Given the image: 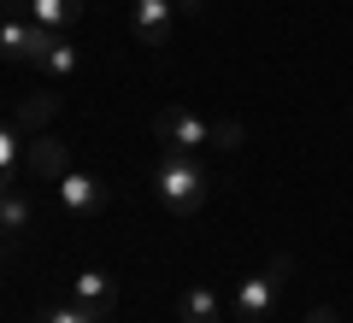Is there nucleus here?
Returning a JSON list of instances; mask_svg holds the SVG:
<instances>
[{"label":"nucleus","mask_w":353,"mask_h":323,"mask_svg":"<svg viewBox=\"0 0 353 323\" xmlns=\"http://www.w3.org/2000/svg\"><path fill=\"white\" fill-rule=\"evenodd\" d=\"M153 194H159L165 206L176 211V218H189V211H201V206H206V176H201V165H194L189 153L165 147V159L153 165Z\"/></svg>","instance_id":"obj_1"},{"label":"nucleus","mask_w":353,"mask_h":323,"mask_svg":"<svg viewBox=\"0 0 353 323\" xmlns=\"http://www.w3.org/2000/svg\"><path fill=\"white\" fill-rule=\"evenodd\" d=\"M59 41V30L36 24V18H0V59H18V65H41L48 48Z\"/></svg>","instance_id":"obj_2"},{"label":"nucleus","mask_w":353,"mask_h":323,"mask_svg":"<svg viewBox=\"0 0 353 323\" xmlns=\"http://www.w3.org/2000/svg\"><path fill=\"white\" fill-rule=\"evenodd\" d=\"M153 136H159L165 147H176V153H194L201 141H212V124H201L189 106H165V112L153 118Z\"/></svg>","instance_id":"obj_3"},{"label":"nucleus","mask_w":353,"mask_h":323,"mask_svg":"<svg viewBox=\"0 0 353 323\" xmlns=\"http://www.w3.org/2000/svg\"><path fill=\"white\" fill-rule=\"evenodd\" d=\"M130 30H136L141 48H165L171 30H176V6L171 0H136V6H130Z\"/></svg>","instance_id":"obj_4"},{"label":"nucleus","mask_w":353,"mask_h":323,"mask_svg":"<svg viewBox=\"0 0 353 323\" xmlns=\"http://www.w3.org/2000/svg\"><path fill=\"white\" fill-rule=\"evenodd\" d=\"M24 165H30V176H41V183H59V176L71 171V147H65L59 136H48V129H41V136L24 147Z\"/></svg>","instance_id":"obj_5"},{"label":"nucleus","mask_w":353,"mask_h":323,"mask_svg":"<svg viewBox=\"0 0 353 323\" xmlns=\"http://www.w3.org/2000/svg\"><path fill=\"white\" fill-rule=\"evenodd\" d=\"M59 206L77 211V218H94V211L106 206V188L94 183V176H83V171H65L59 176Z\"/></svg>","instance_id":"obj_6"},{"label":"nucleus","mask_w":353,"mask_h":323,"mask_svg":"<svg viewBox=\"0 0 353 323\" xmlns=\"http://www.w3.org/2000/svg\"><path fill=\"white\" fill-rule=\"evenodd\" d=\"M277 276H271V271H265V276H248V282H241L236 288V311H241V317H248V323H259V317H271V306H277Z\"/></svg>","instance_id":"obj_7"},{"label":"nucleus","mask_w":353,"mask_h":323,"mask_svg":"<svg viewBox=\"0 0 353 323\" xmlns=\"http://www.w3.org/2000/svg\"><path fill=\"white\" fill-rule=\"evenodd\" d=\"M71 300L77 306H88V311H112V300H118V282L106 271H83L71 282Z\"/></svg>","instance_id":"obj_8"},{"label":"nucleus","mask_w":353,"mask_h":323,"mask_svg":"<svg viewBox=\"0 0 353 323\" xmlns=\"http://www.w3.org/2000/svg\"><path fill=\"white\" fill-rule=\"evenodd\" d=\"M176 323H224V300L212 294V288H189V294L176 300Z\"/></svg>","instance_id":"obj_9"},{"label":"nucleus","mask_w":353,"mask_h":323,"mask_svg":"<svg viewBox=\"0 0 353 323\" xmlns=\"http://www.w3.org/2000/svg\"><path fill=\"white\" fill-rule=\"evenodd\" d=\"M24 18H36L48 30H65V24L83 18V0H24Z\"/></svg>","instance_id":"obj_10"},{"label":"nucleus","mask_w":353,"mask_h":323,"mask_svg":"<svg viewBox=\"0 0 353 323\" xmlns=\"http://www.w3.org/2000/svg\"><path fill=\"white\" fill-rule=\"evenodd\" d=\"M53 112H59V94H30L24 106L12 112V129H30V136H41V129L53 124Z\"/></svg>","instance_id":"obj_11"},{"label":"nucleus","mask_w":353,"mask_h":323,"mask_svg":"<svg viewBox=\"0 0 353 323\" xmlns=\"http://www.w3.org/2000/svg\"><path fill=\"white\" fill-rule=\"evenodd\" d=\"M30 224H36V206H30L24 194H0V229H6V236H24Z\"/></svg>","instance_id":"obj_12"},{"label":"nucleus","mask_w":353,"mask_h":323,"mask_svg":"<svg viewBox=\"0 0 353 323\" xmlns=\"http://www.w3.org/2000/svg\"><path fill=\"white\" fill-rule=\"evenodd\" d=\"M36 323H106V311H88V306H77V300H65V306H41Z\"/></svg>","instance_id":"obj_13"},{"label":"nucleus","mask_w":353,"mask_h":323,"mask_svg":"<svg viewBox=\"0 0 353 323\" xmlns=\"http://www.w3.org/2000/svg\"><path fill=\"white\" fill-rule=\"evenodd\" d=\"M12 171H18V136L0 124V194H12Z\"/></svg>","instance_id":"obj_14"},{"label":"nucleus","mask_w":353,"mask_h":323,"mask_svg":"<svg viewBox=\"0 0 353 323\" xmlns=\"http://www.w3.org/2000/svg\"><path fill=\"white\" fill-rule=\"evenodd\" d=\"M41 71H48V76H71L77 71V48H71V41H53L48 59H41Z\"/></svg>","instance_id":"obj_15"},{"label":"nucleus","mask_w":353,"mask_h":323,"mask_svg":"<svg viewBox=\"0 0 353 323\" xmlns=\"http://www.w3.org/2000/svg\"><path fill=\"white\" fill-rule=\"evenodd\" d=\"M212 147H224V153L241 147V124H236V118H218V124H212Z\"/></svg>","instance_id":"obj_16"},{"label":"nucleus","mask_w":353,"mask_h":323,"mask_svg":"<svg viewBox=\"0 0 353 323\" xmlns=\"http://www.w3.org/2000/svg\"><path fill=\"white\" fill-rule=\"evenodd\" d=\"M265 271H271V276H277V282H289V276H294V259H289V253H277V259H271V264H265Z\"/></svg>","instance_id":"obj_17"},{"label":"nucleus","mask_w":353,"mask_h":323,"mask_svg":"<svg viewBox=\"0 0 353 323\" xmlns=\"http://www.w3.org/2000/svg\"><path fill=\"white\" fill-rule=\"evenodd\" d=\"M171 6H176V18H201L206 12V0H171Z\"/></svg>","instance_id":"obj_18"},{"label":"nucleus","mask_w":353,"mask_h":323,"mask_svg":"<svg viewBox=\"0 0 353 323\" xmlns=\"http://www.w3.org/2000/svg\"><path fill=\"white\" fill-rule=\"evenodd\" d=\"M306 323H341V317H336L330 306H318V311H306Z\"/></svg>","instance_id":"obj_19"}]
</instances>
